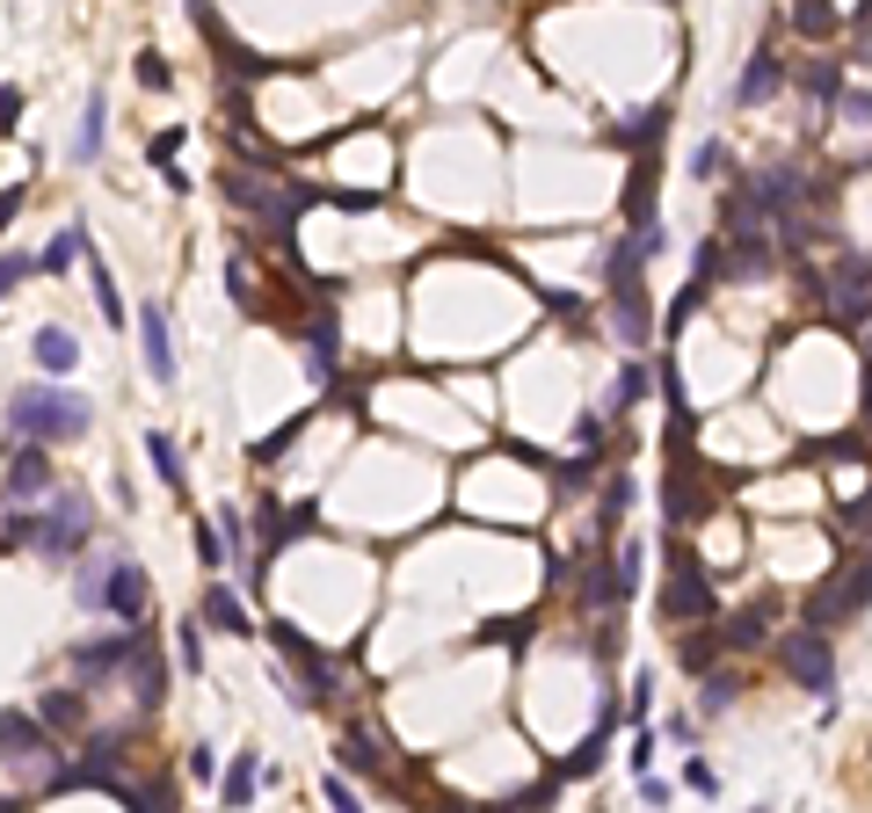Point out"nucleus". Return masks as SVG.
<instances>
[{
  "instance_id": "obj_30",
  "label": "nucleus",
  "mask_w": 872,
  "mask_h": 813,
  "mask_svg": "<svg viewBox=\"0 0 872 813\" xmlns=\"http://www.w3.org/2000/svg\"><path fill=\"white\" fill-rule=\"evenodd\" d=\"M800 87L815 95L821 109H837V103H843V73H837V66H807V73H800Z\"/></svg>"
},
{
  "instance_id": "obj_57",
  "label": "nucleus",
  "mask_w": 872,
  "mask_h": 813,
  "mask_svg": "<svg viewBox=\"0 0 872 813\" xmlns=\"http://www.w3.org/2000/svg\"><path fill=\"white\" fill-rule=\"evenodd\" d=\"M0 813H15V799H0Z\"/></svg>"
},
{
  "instance_id": "obj_6",
  "label": "nucleus",
  "mask_w": 872,
  "mask_h": 813,
  "mask_svg": "<svg viewBox=\"0 0 872 813\" xmlns=\"http://www.w3.org/2000/svg\"><path fill=\"white\" fill-rule=\"evenodd\" d=\"M655 610H662V624H683V618H713V610H720V596H713V574L698 567V559H677V574L662 581Z\"/></svg>"
},
{
  "instance_id": "obj_24",
  "label": "nucleus",
  "mask_w": 872,
  "mask_h": 813,
  "mask_svg": "<svg viewBox=\"0 0 872 813\" xmlns=\"http://www.w3.org/2000/svg\"><path fill=\"white\" fill-rule=\"evenodd\" d=\"M793 30H800V36H837L843 15L829 8V0H793Z\"/></svg>"
},
{
  "instance_id": "obj_23",
  "label": "nucleus",
  "mask_w": 872,
  "mask_h": 813,
  "mask_svg": "<svg viewBox=\"0 0 872 813\" xmlns=\"http://www.w3.org/2000/svg\"><path fill=\"white\" fill-rule=\"evenodd\" d=\"M81 255H87V284H95V306H103V320H124V298H117V284H109V261H103V247L87 240Z\"/></svg>"
},
{
  "instance_id": "obj_50",
  "label": "nucleus",
  "mask_w": 872,
  "mask_h": 813,
  "mask_svg": "<svg viewBox=\"0 0 872 813\" xmlns=\"http://www.w3.org/2000/svg\"><path fill=\"white\" fill-rule=\"evenodd\" d=\"M640 799H647V806H669V784L655 778V770H640Z\"/></svg>"
},
{
  "instance_id": "obj_9",
  "label": "nucleus",
  "mask_w": 872,
  "mask_h": 813,
  "mask_svg": "<svg viewBox=\"0 0 872 813\" xmlns=\"http://www.w3.org/2000/svg\"><path fill=\"white\" fill-rule=\"evenodd\" d=\"M52 443H36V436H22V450L8 458V480H0V494L8 502H36V494H52V458H44Z\"/></svg>"
},
{
  "instance_id": "obj_53",
  "label": "nucleus",
  "mask_w": 872,
  "mask_h": 813,
  "mask_svg": "<svg viewBox=\"0 0 872 813\" xmlns=\"http://www.w3.org/2000/svg\"><path fill=\"white\" fill-rule=\"evenodd\" d=\"M632 770H655V734H632Z\"/></svg>"
},
{
  "instance_id": "obj_47",
  "label": "nucleus",
  "mask_w": 872,
  "mask_h": 813,
  "mask_svg": "<svg viewBox=\"0 0 872 813\" xmlns=\"http://www.w3.org/2000/svg\"><path fill=\"white\" fill-rule=\"evenodd\" d=\"M190 778L196 784H219V756H211V748H196V756H190Z\"/></svg>"
},
{
  "instance_id": "obj_33",
  "label": "nucleus",
  "mask_w": 872,
  "mask_h": 813,
  "mask_svg": "<svg viewBox=\"0 0 872 813\" xmlns=\"http://www.w3.org/2000/svg\"><path fill=\"white\" fill-rule=\"evenodd\" d=\"M103 589H109V567H81L73 574V603L81 610H103Z\"/></svg>"
},
{
  "instance_id": "obj_17",
  "label": "nucleus",
  "mask_w": 872,
  "mask_h": 813,
  "mask_svg": "<svg viewBox=\"0 0 872 813\" xmlns=\"http://www.w3.org/2000/svg\"><path fill=\"white\" fill-rule=\"evenodd\" d=\"M764 269H770L764 225H742V233H727V277H764Z\"/></svg>"
},
{
  "instance_id": "obj_8",
  "label": "nucleus",
  "mask_w": 872,
  "mask_h": 813,
  "mask_svg": "<svg viewBox=\"0 0 872 813\" xmlns=\"http://www.w3.org/2000/svg\"><path fill=\"white\" fill-rule=\"evenodd\" d=\"M269 640L291 654V668H298V683H306V697H313V705H328V697L342 691V683H334V661H320L313 646L298 640V624H269Z\"/></svg>"
},
{
  "instance_id": "obj_4",
  "label": "nucleus",
  "mask_w": 872,
  "mask_h": 813,
  "mask_svg": "<svg viewBox=\"0 0 872 813\" xmlns=\"http://www.w3.org/2000/svg\"><path fill=\"white\" fill-rule=\"evenodd\" d=\"M821 291H829V320H837V328H865L872 320V255H851V247H843Z\"/></svg>"
},
{
  "instance_id": "obj_52",
  "label": "nucleus",
  "mask_w": 872,
  "mask_h": 813,
  "mask_svg": "<svg viewBox=\"0 0 872 813\" xmlns=\"http://www.w3.org/2000/svg\"><path fill=\"white\" fill-rule=\"evenodd\" d=\"M843 531H872V494H865V502H851V509H843Z\"/></svg>"
},
{
  "instance_id": "obj_13",
  "label": "nucleus",
  "mask_w": 872,
  "mask_h": 813,
  "mask_svg": "<svg viewBox=\"0 0 872 813\" xmlns=\"http://www.w3.org/2000/svg\"><path fill=\"white\" fill-rule=\"evenodd\" d=\"M306 371H313V385H334V371H342V320H334V298H328V312H320L313 328H306Z\"/></svg>"
},
{
  "instance_id": "obj_11",
  "label": "nucleus",
  "mask_w": 872,
  "mask_h": 813,
  "mask_svg": "<svg viewBox=\"0 0 872 813\" xmlns=\"http://www.w3.org/2000/svg\"><path fill=\"white\" fill-rule=\"evenodd\" d=\"M749 190H756V204H764V218H785V211H800V196H807V168L800 160H778V168L756 174Z\"/></svg>"
},
{
  "instance_id": "obj_48",
  "label": "nucleus",
  "mask_w": 872,
  "mask_h": 813,
  "mask_svg": "<svg viewBox=\"0 0 872 813\" xmlns=\"http://www.w3.org/2000/svg\"><path fill=\"white\" fill-rule=\"evenodd\" d=\"M15 124H22V95H15V87H0V131H15Z\"/></svg>"
},
{
  "instance_id": "obj_35",
  "label": "nucleus",
  "mask_w": 872,
  "mask_h": 813,
  "mask_svg": "<svg viewBox=\"0 0 872 813\" xmlns=\"http://www.w3.org/2000/svg\"><path fill=\"white\" fill-rule=\"evenodd\" d=\"M219 784H226V806H247V799H255V756H241Z\"/></svg>"
},
{
  "instance_id": "obj_27",
  "label": "nucleus",
  "mask_w": 872,
  "mask_h": 813,
  "mask_svg": "<svg viewBox=\"0 0 872 813\" xmlns=\"http://www.w3.org/2000/svg\"><path fill=\"white\" fill-rule=\"evenodd\" d=\"M764 624H770V603L742 610V618H727V632H720V646H756V640H764Z\"/></svg>"
},
{
  "instance_id": "obj_3",
  "label": "nucleus",
  "mask_w": 872,
  "mask_h": 813,
  "mask_svg": "<svg viewBox=\"0 0 872 813\" xmlns=\"http://www.w3.org/2000/svg\"><path fill=\"white\" fill-rule=\"evenodd\" d=\"M778 668L800 683V691H837V646H829V632L821 624H800V632H785L778 640Z\"/></svg>"
},
{
  "instance_id": "obj_25",
  "label": "nucleus",
  "mask_w": 872,
  "mask_h": 813,
  "mask_svg": "<svg viewBox=\"0 0 872 813\" xmlns=\"http://www.w3.org/2000/svg\"><path fill=\"white\" fill-rule=\"evenodd\" d=\"M146 458H153V472L182 494V458H174V436L168 429H146Z\"/></svg>"
},
{
  "instance_id": "obj_22",
  "label": "nucleus",
  "mask_w": 872,
  "mask_h": 813,
  "mask_svg": "<svg viewBox=\"0 0 872 813\" xmlns=\"http://www.w3.org/2000/svg\"><path fill=\"white\" fill-rule=\"evenodd\" d=\"M204 618L219 624V632H247V610H241V596H233L226 581H204Z\"/></svg>"
},
{
  "instance_id": "obj_21",
  "label": "nucleus",
  "mask_w": 872,
  "mask_h": 813,
  "mask_svg": "<svg viewBox=\"0 0 872 813\" xmlns=\"http://www.w3.org/2000/svg\"><path fill=\"white\" fill-rule=\"evenodd\" d=\"M36 364L52 371V378H66V371L81 364V342H73L66 328H44V334H36Z\"/></svg>"
},
{
  "instance_id": "obj_2",
  "label": "nucleus",
  "mask_w": 872,
  "mask_h": 813,
  "mask_svg": "<svg viewBox=\"0 0 872 813\" xmlns=\"http://www.w3.org/2000/svg\"><path fill=\"white\" fill-rule=\"evenodd\" d=\"M640 269H647V247L626 233V240L610 247V334H618L626 349H647V342H655V306H647Z\"/></svg>"
},
{
  "instance_id": "obj_39",
  "label": "nucleus",
  "mask_w": 872,
  "mask_h": 813,
  "mask_svg": "<svg viewBox=\"0 0 872 813\" xmlns=\"http://www.w3.org/2000/svg\"><path fill=\"white\" fill-rule=\"evenodd\" d=\"M647 385H655V378H647V364H626V371H618V399H610V407H640Z\"/></svg>"
},
{
  "instance_id": "obj_56",
  "label": "nucleus",
  "mask_w": 872,
  "mask_h": 813,
  "mask_svg": "<svg viewBox=\"0 0 872 813\" xmlns=\"http://www.w3.org/2000/svg\"><path fill=\"white\" fill-rule=\"evenodd\" d=\"M865 429H872V364H865Z\"/></svg>"
},
{
  "instance_id": "obj_7",
  "label": "nucleus",
  "mask_w": 872,
  "mask_h": 813,
  "mask_svg": "<svg viewBox=\"0 0 872 813\" xmlns=\"http://www.w3.org/2000/svg\"><path fill=\"white\" fill-rule=\"evenodd\" d=\"M865 603H872V559H858V567H843L837 581H821V589L807 596V624H837V618H858Z\"/></svg>"
},
{
  "instance_id": "obj_42",
  "label": "nucleus",
  "mask_w": 872,
  "mask_h": 813,
  "mask_svg": "<svg viewBox=\"0 0 872 813\" xmlns=\"http://www.w3.org/2000/svg\"><path fill=\"white\" fill-rule=\"evenodd\" d=\"M626 509H632V480H626V472H618V480L604 486V531H610V523H618V516H626Z\"/></svg>"
},
{
  "instance_id": "obj_40",
  "label": "nucleus",
  "mask_w": 872,
  "mask_h": 813,
  "mask_svg": "<svg viewBox=\"0 0 872 813\" xmlns=\"http://www.w3.org/2000/svg\"><path fill=\"white\" fill-rule=\"evenodd\" d=\"M734 691H742L734 675H705V697H698V712H705V719H713V712H727V705H734Z\"/></svg>"
},
{
  "instance_id": "obj_15",
  "label": "nucleus",
  "mask_w": 872,
  "mask_h": 813,
  "mask_svg": "<svg viewBox=\"0 0 872 813\" xmlns=\"http://www.w3.org/2000/svg\"><path fill=\"white\" fill-rule=\"evenodd\" d=\"M131 646H139V632H109V640H95V646H73V668H81L87 691H95V683H109V675L131 661Z\"/></svg>"
},
{
  "instance_id": "obj_37",
  "label": "nucleus",
  "mask_w": 872,
  "mask_h": 813,
  "mask_svg": "<svg viewBox=\"0 0 872 813\" xmlns=\"http://www.w3.org/2000/svg\"><path fill=\"white\" fill-rule=\"evenodd\" d=\"M22 277H44V261H36V255H22V247H15V255H0V298L15 291Z\"/></svg>"
},
{
  "instance_id": "obj_29",
  "label": "nucleus",
  "mask_w": 872,
  "mask_h": 813,
  "mask_svg": "<svg viewBox=\"0 0 872 813\" xmlns=\"http://www.w3.org/2000/svg\"><path fill=\"white\" fill-rule=\"evenodd\" d=\"M196 632H204V610L174 624V661H182V675H196V668H204V646H196Z\"/></svg>"
},
{
  "instance_id": "obj_28",
  "label": "nucleus",
  "mask_w": 872,
  "mask_h": 813,
  "mask_svg": "<svg viewBox=\"0 0 872 813\" xmlns=\"http://www.w3.org/2000/svg\"><path fill=\"white\" fill-rule=\"evenodd\" d=\"M342 770H385V741H371V734H342Z\"/></svg>"
},
{
  "instance_id": "obj_19",
  "label": "nucleus",
  "mask_w": 872,
  "mask_h": 813,
  "mask_svg": "<svg viewBox=\"0 0 872 813\" xmlns=\"http://www.w3.org/2000/svg\"><path fill=\"white\" fill-rule=\"evenodd\" d=\"M778 87H785V66H778L770 52H756V58H749V73H742V87H734V103L756 109V103H770Z\"/></svg>"
},
{
  "instance_id": "obj_10",
  "label": "nucleus",
  "mask_w": 872,
  "mask_h": 813,
  "mask_svg": "<svg viewBox=\"0 0 872 813\" xmlns=\"http://www.w3.org/2000/svg\"><path fill=\"white\" fill-rule=\"evenodd\" d=\"M139 356H146V378H153V385H174V378H182L174 342H168V312H160L153 298L139 306Z\"/></svg>"
},
{
  "instance_id": "obj_43",
  "label": "nucleus",
  "mask_w": 872,
  "mask_h": 813,
  "mask_svg": "<svg viewBox=\"0 0 872 813\" xmlns=\"http://www.w3.org/2000/svg\"><path fill=\"white\" fill-rule=\"evenodd\" d=\"M523 632H531V624H523V618H488V624H480V640H502V646H523Z\"/></svg>"
},
{
  "instance_id": "obj_45",
  "label": "nucleus",
  "mask_w": 872,
  "mask_h": 813,
  "mask_svg": "<svg viewBox=\"0 0 872 813\" xmlns=\"http://www.w3.org/2000/svg\"><path fill=\"white\" fill-rule=\"evenodd\" d=\"M22 204H30V190H22V182H15V190H0V240H8V225H15Z\"/></svg>"
},
{
  "instance_id": "obj_36",
  "label": "nucleus",
  "mask_w": 872,
  "mask_h": 813,
  "mask_svg": "<svg viewBox=\"0 0 872 813\" xmlns=\"http://www.w3.org/2000/svg\"><path fill=\"white\" fill-rule=\"evenodd\" d=\"M655 385H662L669 415H677V421H691V393H683V371H677V364H662V371H655Z\"/></svg>"
},
{
  "instance_id": "obj_26",
  "label": "nucleus",
  "mask_w": 872,
  "mask_h": 813,
  "mask_svg": "<svg viewBox=\"0 0 872 813\" xmlns=\"http://www.w3.org/2000/svg\"><path fill=\"white\" fill-rule=\"evenodd\" d=\"M81 247H87V233H81V225H66V233H59V240L44 247V255H36V261H44V277H66V269H73V255H81Z\"/></svg>"
},
{
  "instance_id": "obj_38",
  "label": "nucleus",
  "mask_w": 872,
  "mask_h": 813,
  "mask_svg": "<svg viewBox=\"0 0 872 813\" xmlns=\"http://www.w3.org/2000/svg\"><path fill=\"white\" fill-rule=\"evenodd\" d=\"M44 719H52V727H81V719H87V705H81L73 691H52V697H44Z\"/></svg>"
},
{
  "instance_id": "obj_18",
  "label": "nucleus",
  "mask_w": 872,
  "mask_h": 813,
  "mask_svg": "<svg viewBox=\"0 0 872 813\" xmlns=\"http://www.w3.org/2000/svg\"><path fill=\"white\" fill-rule=\"evenodd\" d=\"M103 131H109V103H103V95H87L81 124H73V168H95V153H103Z\"/></svg>"
},
{
  "instance_id": "obj_31",
  "label": "nucleus",
  "mask_w": 872,
  "mask_h": 813,
  "mask_svg": "<svg viewBox=\"0 0 872 813\" xmlns=\"http://www.w3.org/2000/svg\"><path fill=\"white\" fill-rule=\"evenodd\" d=\"M226 553H233V545H226V531L196 516V559H204V574H219V567H226Z\"/></svg>"
},
{
  "instance_id": "obj_34",
  "label": "nucleus",
  "mask_w": 872,
  "mask_h": 813,
  "mask_svg": "<svg viewBox=\"0 0 872 813\" xmlns=\"http://www.w3.org/2000/svg\"><path fill=\"white\" fill-rule=\"evenodd\" d=\"M727 168H734V160H727V146H720V139H705V146L691 153V174H698V182H720Z\"/></svg>"
},
{
  "instance_id": "obj_44",
  "label": "nucleus",
  "mask_w": 872,
  "mask_h": 813,
  "mask_svg": "<svg viewBox=\"0 0 872 813\" xmlns=\"http://www.w3.org/2000/svg\"><path fill=\"white\" fill-rule=\"evenodd\" d=\"M655 131H662V109H647V117H632L626 131H610V139H618V146H640V139H655Z\"/></svg>"
},
{
  "instance_id": "obj_51",
  "label": "nucleus",
  "mask_w": 872,
  "mask_h": 813,
  "mask_svg": "<svg viewBox=\"0 0 872 813\" xmlns=\"http://www.w3.org/2000/svg\"><path fill=\"white\" fill-rule=\"evenodd\" d=\"M174 153H182V131H160V139H153V168H168Z\"/></svg>"
},
{
  "instance_id": "obj_12",
  "label": "nucleus",
  "mask_w": 872,
  "mask_h": 813,
  "mask_svg": "<svg viewBox=\"0 0 872 813\" xmlns=\"http://www.w3.org/2000/svg\"><path fill=\"white\" fill-rule=\"evenodd\" d=\"M103 610H109V618H124V624H146V610H153V589H146V574L131 567V559H117V567H109Z\"/></svg>"
},
{
  "instance_id": "obj_5",
  "label": "nucleus",
  "mask_w": 872,
  "mask_h": 813,
  "mask_svg": "<svg viewBox=\"0 0 872 813\" xmlns=\"http://www.w3.org/2000/svg\"><path fill=\"white\" fill-rule=\"evenodd\" d=\"M87 531H95V509H87V494H59L52 509H36V537H30V553L66 559L73 545H87Z\"/></svg>"
},
{
  "instance_id": "obj_54",
  "label": "nucleus",
  "mask_w": 872,
  "mask_h": 813,
  "mask_svg": "<svg viewBox=\"0 0 872 813\" xmlns=\"http://www.w3.org/2000/svg\"><path fill=\"white\" fill-rule=\"evenodd\" d=\"M843 109H851L858 124H872V87H858V95H843Z\"/></svg>"
},
{
  "instance_id": "obj_41",
  "label": "nucleus",
  "mask_w": 872,
  "mask_h": 813,
  "mask_svg": "<svg viewBox=\"0 0 872 813\" xmlns=\"http://www.w3.org/2000/svg\"><path fill=\"white\" fill-rule=\"evenodd\" d=\"M131 73H139V87H174V73H168V58H160V52H139V58H131Z\"/></svg>"
},
{
  "instance_id": "obj_46",
  "label": "nucleus",
  "mask_w": 872,
  "mask_h": 813,
  "mask_svg": "<svg viewBox=\"0 0 872 813\" xmlns=\"http://www.w3.org/2000/svg\"><path fill=\"white\" fill-rule=\"evenodd\" d=\"M683 784H691V792H720V778H713V762H683Z\"/></svg>"
},
{
  "instance_id": "obj_1",
  "label": "nucleus",
  "mask_w": 872,
  "mask_h": 813,
  "mask_svg": "<svg viewBox=\"0 0 872 813\" xmlns=\"http://www.w3.org/2000/svg\"><path fill=\"white\" fill-rule=\"evenodd\" d=\"M87 399L66 393V385H22L15 399H8V429L15 436H36V443H81L87 436Z\"/></svg>"
},
{
  "instance_id": "obj_14",
  "label": "nucleus",
  "mask_w": 872,
  "mask_h": 813,
  "mask_svg": "<svg viewBox=\"0 0 872 813\" xmlns=\"http://www.w3.org/2000/svg\"><path fill=\"white\" fill-rule=\"evenodd\" d=\"M0 756H52V719L44 712H0Z\"/></svg>"
},
{
  "instance_id": "obj_49",
  "label": "nucleus",
  "mask_w": 872,
  "mask_h": 813,
  "mask_svg": "<svg viewBox=\"0 0 872 813\" xmlns=\"http://www.w3.org/2000/svg\"><path fill=\"white\" fill-rule=\"evenodd\" d=\"M618 567H626V581H632V589H640V567H647V545H626V553H618Z\"/></svg>"
},
{
  "instance_id": "obj_16",
  "label": "nucleus",
  "mask_w": 872,
  "mask_h": 813,
  "mask_svg": "<svg viewBox=\"0 0 872 813\" xmlns=\"http://www.w3.org/2000/svg\"><path fill=\"white\" fill-rule=\"evenodd\" d=\"M124 683H131V697H139L146 712L168 697V661L153 654V640H146V632H139V646H131V661H124Z\"/></svg>"
},
{
  "instance_id": "obj_20",
  "label": "nucleus",
  "mask_w": 872,
  "mask_h": 813,
  "mask_svg": "<svg viewBox=\"0 0 872 813\" xmlns=\"http://www.w3.org/2000/svg\"><path fill=\"white\" fill-rule=\"evenodd\" d=\"M626 596H632V581H626V567L610 574V567H604V559H596V567H589V581H582V603H589V610H618V603H626Z\"/></svg>"
},
{
  "instance_id": "obj_55",
  "label": "nucleus",
  "mask_w": 872,
  "mask_h": 813,
  "mask_svg": "<svg viewBox=\"0 0 872 813\" xmlns=\"http://www.w3.org/2000/svg\"><path fill=\"white\" fill-rule=\"evenodd\" d=\"M328 799H334L342 813H357V792H349V778H328Z\"/></svg>"
},
{
  "instance_id": "obj_32",
  "label": "nucleus",
  "mask_w": 872,
  "mask_h": 813,
  "mask_svg": "<svg viewBox=\"0 0 872 813\" xmlns=\"http://www.w3.org/2000/svg\"><path fill=\"white\" fill-rule=\"evenodd\" d=\"M298 436H306V415H298V421H284V429H277V436H262V443H255V450H247V458H255V466H277V458H284V450H291V443H298Z\"/></svg>"
}]
</instances>
